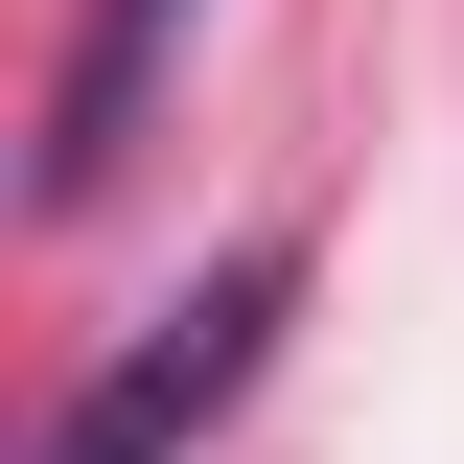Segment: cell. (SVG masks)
Instances as JSON below:
<instances>
[{
	"label": "cell",
	"instance_id": "1",
	"mask_svg": "<svg viewBox=\"0 0 464 464\" xmlns=\"http://www.w3.org/2000/svg\"><path fill=\"white\" fill-rule=\"evenodd\" d=\"M279 302H302V256H279V232H256V256H209V279H186L163 325H140V348L93 372V395L47 418V464H186V441H209L232 395H256V348H279Z\"/></svg>",
	"mask_w": 464,
	"mask_h": 464
},
{
	"label": "cell",
	"instance_id": "2",
	"mask_svg": "<svg viewBox=\"0 0 464 464\" xmlns=\"http://www.w3.org/2000/svg\"><path fill=\"white\" fill-rule=\"evenodd\" d=\"M186 24H209V0H93V24H70V70H47V163H24L47 209H93V186H116V140H140V93L186 70Z\"/></svg>",
	"mask_w": 464,
	"mask_h": 464
}]
</instances>
